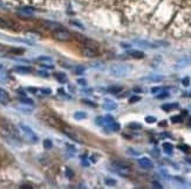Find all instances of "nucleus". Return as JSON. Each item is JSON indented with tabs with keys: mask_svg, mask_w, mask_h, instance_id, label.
Wrapping results in <instances>:
<instances>
[{
	"mask_svg": "<svg viewBox=\"0 0 191 189\" xmlns=\"http://www.w3.org/2000/svg\"><path fill=\"white\" fill-rule=\"evenodd\" d=\"M83 71H84V67H81V65H77L76 69H75V72H76L77 75H81Z\"/></svg>",
	"mask_w": 191,
	"mask_h": 189,
	"instance_id": "c85d7f7f",
	"label": "nucleus"
},
{
	"mask_svg": "<svg viewBox=\"0 0 191 189\" xmlns=\"http://www.w3.org/2000/svg\"><path fill=\"white\" fill-rule=\"evenodd\" d=\"M185 160H186V162H189V163H191V158H186Z\"/></svg>",
	"mask_w": 191,
	"mask_h": 189,
	"instance_id": "49530a36",
	"label": "nucleus"
},
{
	"mask_svg": "<svg viewBox=\"0 0 191 189\" xmlns=\"http://www.w3.org/2000/svg\"><path fill=\"white\" fill-rule=\"evenodd\" d=\"M44 147H45V149H51V148L53 147V142H52V140H49V139H45V140H44Z\"/></svg>",
	"mask_w": 191,
	"mask_h": 189,
	"instance_id": "b1692460",
	"label": "nucleus"
},
{
	"mask_svg": "<svg viewBox=\"0 0 191 189\" xmlns=\"http://www.w3.org/2000/svg\"><path fill=\"white\" fill-rule=\"evenodd\" d=\"M105 182H106L107 186H115V184H116V181L113 180V179H106Z\"/></svg>",
	"mask_w": 191,
	"mask_h": 189,
	"instance_id": "cd10ccee",
	"label": "nucleus"
},
{
	"mask_svg": "<svg viewBox=\"0 0 191 189\" xmlns=\"http://www.w3.org/2000/svg\"><path fill=\"white\" fill-rule=\"evenodd\" d=\"M171 120L173 122V123H182V117H179V116H173V117H171Z\"/></svg>",
	"mask_w": 191,
	"mask_h": 189,
	"instance_id": "7c9ffc66",
	"label": "nucleus"
},
{
	"mask_svg": "<svg viewBox=\"0 0 191 189\" xmlns=\"http://www.w3.org/2000/svg\"><path fill=\"white\" fill-rule=\"evenodd\" d=\"M21 188H32V187H29V186H21Z\"/></svg>",
	"mask_w": 191,
	"mask_h": 189,
	"instance_id": "de8ad7c7",
	"label": "nucleus"
},
{
	"mask_svg": "<svg viewBox=\"0 0 191 189\" xmlns=\"http://www.w3.org/2000/svg\"><path fill=\"white\" fill-rule=\"evenodd\" d=\"M14 25L12 22H8L7 20L3 19V18H0V28H11L13 27Z\"/></svg>",
	"mask_w": 191,
	"mask_h": 189,
	"instance_id": "dca6fc26",
	"label": "nucleus"
},
{
	"mask_svg": "<svg viewBox=\"0 0 191 189\" xmlns=\"http://www.w3.org/2000/svg\"><path fill=\"white\" fill-rule=\"evenodd\" d=\"M140 101H141V97L134 96V97H131V98L129 99V103H136V102H140Z\"/></svg>",
	"mask_w": 191,
	"mask_h": 189,
	"instance_id": "72a5a7b5",
	"label": "nucleus"
},
{
	"mask_svg": "<svg viewBox=\"0 0 191 189\" xmlns=\"http://www.w3.org/2000/svg\"><path fill=\"white\" fill-rule=\"evenodd\" d=\"M145 122L149 123V124H152V123L156 122V118H155V117H150V116H148V117H145Z\"/></svg>",
	"mask_w": 191,
	"mask_h": 189,
	"instance_id": "2f4dec72",
	"label": "nucleus"
},
{
	"mask_svg": "<svg viewBox=\"0 0 191 189\" xmlns=\"http://www.w3.org/2000/svg\"><path fill=\"white\" fill-rule=\"evenodd\" d=\"M20 102L24 103V104H29V105L33 104V101H32V99H28V98H26V97H25V98H21Z\"/></svg>",
	"mask_w": 191,
	"mask_h": 189,
	"instance_id": "c756f323",
	"label": "nucleus"
},
{
	"mask_svg": "<svg viewBox=\"0 0 191 189\" xmlns=\"http://www.w3.org/2000/svg\"><path fill=\"white\" fill-rule=\"evenodd\" d=\"M54 76H55V78H56L60 83H67V81H68L67 76H66L63 72H55Z\"/></svg>",
	"mask_w": 191,
	"mask_h": 189,
	"instance_id": "4468645a",
	"label": "nucleus"
},
{
	"mask_svg": "<svg viewBox=\"0 0 191 189\" xmlns=\"http://www.w3.org/2000/svg\"><path fill=\"white\" fill-rule=\"evenodd\" d=\"M163 149H164V152L166 153V154H172V149H173V146L171 145V144H169V142H164L163 144Z\"/></svg>",
	"mask_w": 191,
	"mask_h": 189,
	"instance_id": "a211bd4d",
	"label": "nucleus"
},
{
	"mask_svg": "<svg viewBox=\"0 0 191 189\" xmlns=\"http://www.w3.org/2000/svg\"><path fill=\"white\" fill-rule=\"evenodd\" d=\"M127 153H129V154H133V155H138V152L134 151L133 148H128V149H127Z\"/></svg>",
	"mask_w": 191,
	"mask_h": 189,
	"instance_id": "c9c22d12",
	"label": "nucleus"
},
{
	"mask_svg": "<svg viewBox=\"0 0 191 189\" xmlns=\"http://www.w3.org/2000/svg\"><path fill=\"white\" fill-rule=\"evenodd\" d=\"M182 84H183L184 86H187V85L190 84V78H189V77H184V78L182 79Z\"/></svg>",
	"mask_w": 191,
	"mask_h": 189,
	"instance_id": "473e14b6",
	"label": "nucleus"
},
{
	"mask_svg": "<svg viewBox=\"0 0 191 189\" xmlns=\"http://www.w3.org/2000/svg\"><path fill=\"white\" fill-rule=\"evenodd\" d=\"M66 175H67L68 177H72V176H73V172H70L69 168H67V169H66Z\"/></svg>",
	"mask_w": 191,
	"mask_h": 189,
	"instance_id": "79ce46f5",
	"label": "nucleus"
},
{
	"mask_svg": "<svg viewBox=\"0 0 191 189\" xmlns=\"http://www.w3.org/2000/svg\"><path fill=\"white\" fill-rule=\"evenodd\" d=\"M158 91H161V88H158V86L151 89V92H152V93H156V92H158Z\"/></svg>",
	"mask_w": 191,
	"mask_h": 189,
	"instance_id": "c03bdc74",
	"label": "nucleus"
},
{
	"mask_svg": "<svg viewBox=\"0 0 191 189\" xmlns=\"http://www.w3.org/2000/svg\"><path fill=\"white\" fill-rule=\"evenodd\" d=\"M103 108L106 109V110H108V111H112V110H115L116 108H117V104L115 103V102H113V101H106L105 102V104H103Z\"/></svg>",
	"mask_w": 191,
	"mask_h": 189,
	"instance_id": "f8f14e48",
	"label": "nucleus"
},
{
	"mask_svg": "<svg viewBox=\"0 0 191 189\" xmlns=\"http://www.w3.org/2000/svg\"><path fill=\"white\" fill-rule=\"evenodd\" d=\"M138 165H140L142 168H144V169H152V168H154L152 161H151L149 158H147V156H143V158L138 159Z\"/></svg>",
	"mask_w": 191,
	"mask_h": 189,
	"instance_id": "6e6552de",
	"label": "nucleus"
},
{
	"mask_svg": "<svg viewBox=\"0 0 191 189\" xmlns=\"http://www.w3.org/2000/svg\"><path fill=\"white\" fill-rule=\"evenodd\" d=\"M143 79L151 81V82H161V81H163V76H159V75H150V76L144 77Z\"/></svg>",
	"mask_w": 191,
	"mask_h": 189,
	"instance_id": "2eb2a0df",
	"label": "nucleus"
},
{
	"mask_svg": "<svg viewBox=\"0 0 191 189\" xmlns=\"http://www.w3.org/2000/svg\"><path fill=\"white\" fill-rule=\"evenodd\" d=\"M1 68H3V67H1V64H0V69H1Z\"/></svg>",
	"mask_w": 191,
	"mask_h": 189,
	"instance_id": "8fccbe9b",
	"label": "nucleus"
},
{
	"mask_svg": "<svg viewBox=\"0 0 191 189\" xmlns=\"http://www.w3.org/2000/svg\"><path fill=\"white\" fill-rule=\"evenodd\" d=\"M96 125H100V126H106V119H105V118H102V117L96 118Z\"/></svg>",
	"mask_w": 191,
	"mask_h": 189,
	"instance_id": "393cba45",
	"label": "nucleus"
},
{
	"mask_svg": "<svg viewBox=\"0 0 191 189\" xmlns=\"http://www.w3.org/2000/svg\"><path fill=\"white\" fill-rule=\"evenodd\" d=\"M128 127H129V129L137 130V129H141V127H142V125H141V124H137V123H131V124H129V125H128Z\"/></svg>",
	"mask_w": 191,
	"mask_h": 189,
	"instance_id": "bb28decb",
	"label": "nucleus"
},
{
	"mask_svg": "<svg viewBox=\"0 0 191 189\" xmlns=\"http://www.w3.org/2000/svg\"><path fill=\"white\" fill-rule=\"evenodd\" d=\"M25 35H26V38H28V39H31V40H33V41L39 40V39H40V34L34 33V32H27Z\"/></svg>",
	"mask_w": 191,
	"mask_h": 189,
	"instance_id": "f3484780",
	"label": "nucleus"
},
{
	"mask_svg": "<svg viewBox=\"0 0 191 189\" xmlns=\"http://www.w3.org/2000/svg\"><path fill=\"white\" fill-rule=\"evenodd\" d=\"M106 125L112 130V131H120V124L119 123H116L115 120H114V118L113 117H110V116H107L106 118Z\"/></svg>",
	"mask_w": 191,
	"mask_h": 189,
	"instance_id": "0eeeda50",
	"label": "nucleus"
},
{
	"mask_svg": "<svg viewBox=\"0 0 191 189\" xmlns=\"http://www.w3.org/2000/svg\"><path fill=\"white\" fill-rule=\"evenodd\" d=\"M38 74H39L40 76H42V77H48V76H49L46 71H38Z\"/></svg>",
	"mask_w": 191,
	"mask_h": 189,
	"instance_id": "a19ab883",
	"label": "nucleus"
},
{
	"mask_svg": "<svg viewBox=\"0 0 191 189\" xmlns=\"http://www.w3.org/2000/svg\"><path fill=\"white\" fill-rule=\"evenodd\" d=\"M81 51H82V54H83L86 57H93V56H95V55L98 54V49H96V47L90 46V43L83 46V48L81 49Z\"/></svg>",
	"mask_w": 191,
	"mask_h": 189,
	"instance_id": "39448f33",
	"label": "nucleus"
},
{
	"mask_svg": "<svg viewBox=\"0 0 191 189\" xmlns=\"http://www.w3.org/2000/svg\"><path fill=\"white\" fill-rule=\"evenodd\" d=\"M19 127H20V130L24 132V134L31 140V141H33V142H37L39 139H38V135L33 132V130L31 129V127H28L27 125H24V124H20L19 125Z\"/></svg>",
	"mask_w": 191,
	"mask_h": 189,
	"instance_id": "f03ea898",
	"label": "nucleus"
},
{
	"mask_svg": "<svg viewBox=\"0 0 191 189\" xmlns=\"http://www.w3.org/2000/svg\"><path fill=\"white\" fill-rule=\"evenodd\" d=\"M83 102H84L87 105H91V106H94V108L96 106V104H94V103H93V102H90V101H83Z\"/></svg>",
	"mask_w": 191,
	"mask_h": 189,
	"instance_id": "37998d69",
	"label": "nucleus"
},
{
	"mask_svg": "<svg viewBox=\"0 0 191 189\" xmlns=\"http://www.w3.org/2000/svg\"><path fill=\"white\" fill-rule=\"evenodd\" d=\"M177 108H178V104H177V103H175V104H164V105H162V109L165 110V111H170L171 109H177Z\"/></svg>",
	"mask_w": 191,
	"mask_h": 189,
	"instance_id": "4be33fe9",
	"label": "nucleus"
},
{
	"mask_svg": "<svg viewBox=\"0 0 191 189\" xmlns=\"http://www.w3.org/2000/svg\"><path fill=\"white\" fill-rule=\"evenodd\" d=\"M33 12H34V10L32 7H22V8H20V13L25 14V15H31V14H33Z\"/></svg>",
	"mask_w": 191,
	"mask_h": 189,
	"instance_id": "aec40b11",
	"label": "nucleus"
},
{
	"mask_svg": "<svg viewBox=\"0 0 191 189\" xmlns=\"http://www.w3.org/2000/svg\"><path fill=\"white\" fill-rule=\"evenodd\" d=\"M38 61L40 63H42V65L46 67V68H53V65H52L53 60L51 57H48V56H40V57H38Z\"/></svg>",
	"mask_w": 191,
	"mask_h": 189,
	"instance_id": "1a4fd4ad",
	"label": "nucleus"
},
{
	"mask_svg": "<svg viewBox=\"0 0 191 189\" xmlns=\"http://www.w3.org/2000/svg\"><path fill=\"white\" fill-rule=\"evenodd\" d=\"M53 36L60 41H68L72 36H70V33H68L67 31L60 28V29H54L53 31Z\"/></svg>",
	"mask_w": 191,
	"mask_h": 189,
	"instance_id": "7ed1b4c3",
	"label": "nucleus"
},
{
	"mask_svg": "<svg viewBox=\"0 0 191 189\" xmlns=\"http://www.w3.org/2000/svg\"><path fill=\"white\" fill-rule=\"evenodd\" d=\"M0 101H1L4 104H7V102H8V96L4 90H0Z\"/></svg>",
	"mask_w": 191,
	"mask_h": 189,
	"instance_id": "412c9836",
	"label": "nucleus"
},
{
	"mask_svg": "<svg viewBox=\"0 0 191 189\" xmlns=\"http://www.w3.org/2000/svg\"><path fill=\"white\" fill-rule=\"evenodd\" d=\"M128 55L134 57V58H143L144 57V53L140 51V50H129L128 51Z\"/></svg>",
	"mask_w": 191,
	"mask_h": 189,
	"instance_id": "ddd939ff",
	"label": "nucleus"
},
{
	"mask_svg": "<svg viewBox=\"0 0 191 189\" xmlns=\"http://www.w3.org/2000/svg\"><path fill=\"white\" fill-rule=\"evenodd\" d=\"M165 97H169V93L168 92H163L162 94H158V96H157L158 99H162V98H165Z\"/></svg>",
	"mask_w": 191,
	"mask_h": 189,
	"instance_id": "f704fd0d",
	"label": "nucleus"
},
{
	"mask_svg": "<svg viewBox=\"0 0 191 189\" xmlns=\"http://www.w3.org/2000/svg\"><path fill=\"white\" fill-rule=\"evenodd\" d=\"M135 43L144 47V48H158L159 46H166L165 42H150V41H143V40H135Z\"/></svg>",
	"mask_w": 191,
	"mask_h": 189,
	"instance_id": "20e7f679",
	"label": "nucleus"
},
{
	"mask_svg": "<svg viewBox=\"0 0 191 189\" xmlns=\"http://www.w3.org/2000/svg\"><path fill=\"white\" fill-rule=\"evenodd\" d=\"M121 90H122L121 86H112V88H109V91L113 92V93H117V92H120Z\"/></svg>",
	"mask_w": 191,
	"mask_h": 189,
	"instance_id": "a878e982",
	"label": "nucleus"
},
{
	"mask_svg": "<svg viewBox=\"0 0 191 189\" xmlns=\"http://www.w3.org/2000/svg\"><path fill=\"white\" fill-rule=\"evenodd\" d=\"M77 83H79L80 85H83V86L87 85V82H86L83 78H79V79H77Z\"/></svg>",
	"mask_w": 191,
	"mask_h": 189,
	"instance_id": "4c0bfd02",
	"label": "nucleus"
},
{
	"mask_svg": "<svg viewBox=\"0 0 191 189\" xmlns=\"http://www.w3.org/2000/svg\"><path fill=\"white\" fill-rule=\"evenodd\" d=\"M190 60H191V57H190Z\"/></svg>",
	"mask_w": 191,
	"mask_h": 189,
	"instance_id": "3c124183",
	"label": "nucleus"
},
{
	"mask_svg": "<svg viewBox=\"0 0 191 189\" xmlns=\"http://www.w3.org/2000/svg\"><path fill=\"white\" fill-rule=\"evenodd\" d=\"M90 67H91V68H95V69H101V70L105 69V64H103L102 62H100V61L91 62V63H90Z\"/></svg>",
	"mask_w": 191,
	"mask_h": 189,
	"instance_id": "6ab92c4d",
	"label": "nucleus"
},
{
	"mask_svg": "<svg viewBox=\"0 0 191 189\" xmlns=\"http://www.w3.org/2000/svg\"><path fill=\"white\" fill-rule=\"evenodd\" d=\"M40 92H42L44 94H49V93H51V90H49V89H41Z\"/></svg>",
	"mask_w": 191,
	"mask_h": 189,
	"instance_id": "ea45409f",
	"label": "nucleus"
},
{
	"mask_svg": "<svg viewBox=\"0 0 191 189\" xmlns=\"http://www.w3.org/2000/svg\"><path fill=\"white\" fill-rule=\"evenodd\" d=\"M4 49V46H1V44H0V51H1Z\"/></svg>",
	"mask_w": 191,
	"mask_h": 189,
	"instance_id": "09e8293b",
	"label": "nucleus"
},
{
	"mask_svg": "<svg viewBox=\"0 0 191 189\" xmlns=\"http://www.w3.org/2000/svg\"><path fill=\"white\" fill-rule=\"evenodd\" d=\"M179 148H180L183 152H187V151H189V146H186V145H180Z\"/></svg>",
	"mask_w": 191,
	"mask_h": 189,
	"instance_id": "58836bf2",
	"label": "nucleus"
},
{
	"mask_svg": "<svg viewBox=\"0 0 191 189\" xmlns=\"http://www.w3.org/2000/svg\"><path fill=\"white\" fill-rule=\"evenodd\" d=\"M14 70L17 72H20V74H29L32 72V69L29 67H26V65H18L14 68Z\"/></svg>",
	"mask_w": 191,
	"mask_h": 189,
	"instance_id": "9b49d317",
	"label": "nucleus"
},
{
	"mask_svg": "<svg viewBox=\"0 0 191 189\" xmlns=\"http://www.w3.org/2000/svg\"><path fill=\"white\" fill-rule=\"evenodd\" d=\"M190 62H191V60H190V58L184 57V58H182L180 61H178V62H177L176 68H177V69H183V68H185L186 65H189V63H190Z\"/></svg>",
	"mask_w": 191,
	"mask_h": 189,
	"instance_id": "9d476101",
	"label": "nucleus"
},
{
	"mask_svg": "<svg viewBox=\"0 0 191 189\" xmlns=\"http://www.w3.org/2000/svg\"><path fill=\"white\" fill-rule=\"evenodd\" d=\"M129 67L121 65V64H114L109 68V72L115 77H124L129 72Z\"/></svg>",
	"mask_w": 191,
	"mask_h": 189,
	"instance_id": "f257e3e1",
	"label": "nucleus"
},
{
	"mask_svg": "<svg viewBox=\"0 0 191 189\" xmlns=\"http://www.w3.org/2000/svg\"><path fill=\"white\" fill-rule=\"evenodd\" d=\"M74 118H75V119H77V120H81V119H84V118H87V115H86L84 112H81V111H76V112L74 113Z\"/></svg>",
	"mask_w": 191,
	"mask_h": 189,
	"instance_id": "5701e85b",
	"label": "nucleus"
},
{
	"mask_svg": "<svg viewBox=\"0 0 191 189\" xmlns=\"http://www.w3.org/2000/svg\"><path fill=\"white\" fill-rule=\"evenodd\" d=\"M154 186H155V188H163L158 182H154Z\"/></svg>",
	"mask_w": 191,
	"mask_h": 189,
	"instance_id": "a18cd8bd",
	"label": "nucleus"
},
{
	"mask_svg": "<svg viewBox=\"0 0 191 189\" xmlns=\"http://www.w3.org/2000/svg\"><path fill=\"white\" fill-rule=\"evenodd\" d=\"M113 167H114V170H115L116 173H119L120 175H127V174H129V172H130L129 167L126 166V165H123V163H114Z\"/></svg>",
	"mask_w": 191,
	"mask_h": 189,
	"instance_id": "423d86ee",
	"label": "nucleus"
},
{
	"mask_svg": "<svg viewBox=\"0 0 191 189\" xmlns=\"http://www.w3.org/2000/svg\"><path fill=\"white\" fill-rule=\"evenodd\" d=\"M11 53H15V54H22L24 49H11Z\"/></svg>",
	"mask_w": 191,
	"mask_h": 189,
	"instance_id": "e433bc0d",
	"label": "nucleus"
}]
</instances>
